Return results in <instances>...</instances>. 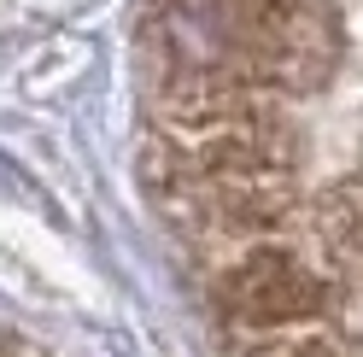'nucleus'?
Returning <instances> with one entry per match:
<instances>
[{
    "instance_id": "f257e3e1",
    "label": "nucleus",
    "mask_w": 363,
    "mask_h": 357,
    "mask_svg": "<svg viewBox=\"0 0 363 357\" xmlns=\"http://www.w3.org/2000/svg\"><path fill=\"white\" fill-rule=\"evenodd\" d=\"M223 299H229V310L240 322H252V328H287V322L316 317L328 293H323V281H316L305 264H293L287 252H252L229 276Z\"/></svg>"
},
{
    "instance_id": "f03ea898",
    "label": "nucleus",
    "mask_w": 363,
    "mask_h": 357,
    "mask_svg": "<svg viewBox=\"0 0 363 357\" xmlns=\"http://www.w3.org/2000/svg\"><path fill=\"white\" fill-rule=\"evenodd\" d=\"M328 234L340 252L363 258V188H340L334 205H328Z\"/></svg>"
}]
</instances>
